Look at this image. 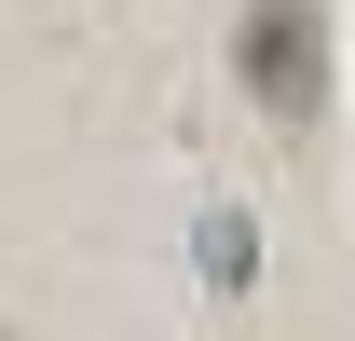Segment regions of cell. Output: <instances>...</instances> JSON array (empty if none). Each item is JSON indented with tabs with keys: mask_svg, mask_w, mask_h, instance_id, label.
Segmentation results:
<instances>
[{
	"mask_svg": "<svg viewBox=\"0 0 355 341\" xmlns=\"http://www.w3.org/2000/svg\"><path fill=\"white\" fill-rule=\"evenodd\" d=\"M232 69H246V96H260L273 123H314V96H328V14L314 0H246Z\"/></svg>",
	"mask_w": 355,
	"mask_h": 341,
	"instance_id": "cell-1",
	"label": "cell"
}]
</instances>
